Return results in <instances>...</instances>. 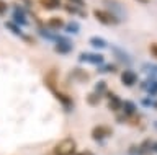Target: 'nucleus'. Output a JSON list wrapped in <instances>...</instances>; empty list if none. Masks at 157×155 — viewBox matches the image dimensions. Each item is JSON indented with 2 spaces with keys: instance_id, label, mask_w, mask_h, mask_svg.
<instances>
[{
  "instance_id": "b1692460",
  "label": "nucleus",
  "mask_w": 157,
  "mask_h": 155,
  "mask_svg": "<svg viewBox=\"0 0 157 155\" xmlns=\"http://www.w3.org/2000/svg\"><path fill=\"white\" fill-rule=\"evenodd\" d=\"M7 10H8V5L3 2V0H0V15H5Z\"/></svg>"
},
{
  "instance_id": "423d86ee",
  "label": "nucleus",
  "mask_w": 157,
  "mask_h": 155,
  "mask_svg": "<svg viewBox=\"0 0 157 155\" xmlns=\"http://www.w3.org/2000/svg\"><path fill=\"white\" fill-rule=\"evenodd\" d=\"M78 61L80 62H90L93 65H101L105 59H103L101 54H95V52H83V54L78 56Z\"/></svg>"
},
{
  "instance_id": "f3484780",
  "label": "nucleus",
  "mask_w": 157,
  "mask_h": 155,
  "mask_svg": "<svg viewBox=\"0 0 157 155\" xmlns=\"http://www.w3.org/2000/svg\"><path fill=\"white\" fill-rule=\"evenodd\" d=\"M64 28H66V31H67V33H78V30H80L78 23H75V21L66 23V25H64Z\"/></svg>"
},
{
  "instance_id": "4be33fe9",
  "label": "nucleus",
  "mask_w": 157,
  "mask_h": 155,
  "mask_svg": "<svg viewBox=\"0 0 157 155\" xmlns=\"http://www.w3.org/2000/svg\"><path fill=\"white\" fill-rule=\"evenodd\" d=\"M149 51H151V54L154 59H157V42H152V44L149 46Z\"/></svg>"
},
{
  "instance_id": "39448f33",
  "label": "nucleus",
  "mask_w": 157,
  "mask_h": 155,
  "mask_svg": "<svg viewBox=\"0 0 157 155\" xmlns=\"http://www.w3.org/2000/svg\"><path fill=\"white\" fill-rule=\"evenodd\" d=\"M74 49L72 42L67 39V38H61L59 36L56 39V52L57 54H71Z\"/></svg>"
},
{
  "instance_id": "6ab92c4d",
  "label": "nucleus",
  "mask_w": 157,
  "mask_h": 155,
  "mask_svg": "<svg viewBox=\"0 0 157 155\" xmlns=\"http://www.w3.org/2000/svg\"><path fill=\"white\" fill-rule=\"evenodd\" d=\"M116 70V64H105V67L98 65V72H115Z\"/></svg>"
},
{
  "instance_id": "bb28decb",
  "label": "nucleus",
  "mask_w": 157,
  "mask_h": 155,
  "mask_svg": "<svg viewBox=\"0 0 157 155\" xmlns=\"http://www.w3.org/2000/svg\"><path fill=\"white\" fill-rule=\"evenodd\" d=\"M152 152L157 153V142H152Z\"/></svg>"
},
{
  "instance_id": "f257e3e1",
  "label": "nucleus",
  "mask_w": 157,
  "mask_h": 155,
  "mask_svg": "<svg viewBox=\"0 0 157 155\" xmlns=\"http://www.w3.org/2000/svg\"><path fill=\"white\" fill-rule=\"evenodd\" d=\"M77 150V144L72 137L62 139L52 150V155H74Z\"/></svg>"
},
{
  "instance_id": "aec40b11",
  "label": "nucleus",
  "mask_w": 157,
  "mask_h": 155,
  "mask_svg": "<svg viewBox=\"0 0 157 155\" xmlns=\"http://www.w3.org/2000/svg\"><path fill=\"white\" fill-rule=\"evenodd\" d=\"M5 26H7L12 33H15V35H20V33H21V31H20V28H18V25H17L15 21H8Z\"/></svg>"
},
{
  "instance_id": "4468645a",
  "label": "nucleus",
  "mask_w": 157,
  "mask_h": 155,
  "mask_svg": "<svg viewBox=\"0 0 157 155\" xmlns=\"http://www.w3.org/2000/svg\"><path fill=\"white\" fill-rule=\"evenodd\" d=\"M39 3L46 10H56V8L61 7V0H39Z\"/></svg>"
},
{
  "instance_id": "a878e982",
  "label": "nucleus",
  "mask_w": 157,
  "mask_h": 155,
  "mask_svg": "<svg viewBox=\"0 0 157 155\" xmlns=\"http://www.w3.org/2000/svg\"><path fill=\"white\" fill-rule=\"evenodd\" d=\"M141 103L144 105V106H152V101H151L149 98H142V101H141Z\"/></svg>"
},
{
  "instance_id": "9d476101",
  "label": "nucleus",
  "mask_w": 157,
  "mask_h": 155,
  "mask_svg": "<svg viewBox=\"0 0 157 155\" xmlns=\"http://www.w3.org/2000/svg\"><path fill=\"white\" fill-rule=\"evenodd\" d=\"M71 75H72V79H75L77 82H80V83H87V82L90 80V74H88L85 69H82V67L74 69Z\"/></svg>"
},
{
  "instance_id": "f8f14e48",
  "label": "nucleus",
  "mask_w": 157,
  "mask_h": 155,
  "mask_svg": "<svg viewBox=\"0 0 157 155\" xmlns=\"http://www.w3.org/2000/svg\"><path fill=\"white\" fill-rule=\"evenodd\" d=\"M64 20L62 18H59V17H52V18H49L48 20V28L49 30H61V28H64Z\"/></svg>"
},
{
  "instance_id": "f03ea898",
  "label": "nucleus",
  "mask_w": 157,
  "mask_h": 155,
  "mask_svg": "<svg viewBox=\"0 0 157 155\" xmlns=\"http://www.w3.org/2000/svg\"><path fill=\"white\" fill-rule=\"evenodd\" d=\"M93 15H95V18L100 23H103V25H108V26H111V25H116V23H120V18H118L113 12L110 10H93Z\"/></svg>"
},
{
  "instance_id": "5701e85b",
  "label": "nucleus",
  "mask_w": 157,
  "mask_h": 155,
  "mask_svg": "<svg viewBox=\"0 0 157 155\" xmlns=\"http://www.w3.org/2000/svg\"><path fill=\"white\" fill-rule=\"evenodd\" d=\"M69 3H72V5H77V7H80V8L85 7V0H69Z\"/></svg>"
},
{
  "instance_id": "412c9836",
  "label": "nucleus",
  "mask_w": 157,
  "mask_h": 155,
  "mask_svg": "<svg viewBox=\"0 0 157 155\" xmlns=\"http://www.w3.org/2000/svg\"><path fill=\"white\" fill-rule=\"evenodd\" d=\"M13 21H18L20 25H25V23H26V18L23 17V13L17 12V13H13Z\"/></svg>"
},
{
  "instance_id": "0eeeda50",
  "label": "nucleus",
  "mask_w": 157,
  "mask_h": 155,
  "mask_svg": "<svg viewBox=\"0 0 157 155\" xmlns=\"http://www.w3.org/2000/svg\"><path fill=\"white\" fill-rule=\"evenodd\" d=\"M120 79H121V83L124 87H132V85L137 83V74L134 70H131V69L123 70L121 75H120Z\"/></svg>"
},
{
  "instance_id": "6e6552de",
  "label": "nucleus",
  "mask_w": 157,
  "mask_h": 155,
  "mask_svg": "<svg viewBox=\"0 0 157 155\" xmlns=\"http://www.w3.org/2000/svg\"><path fill=\"white\" fill-rule=\"evenodd\" d=\"M101 2H103V5H105L106 10L113 12L116 17L118 15H124V7H123L118 0H101Z\"/></svg>"
},
{
  "instance_id": "cd10ccee",
  "label": "nucleus",
  "mask_w": 157,
  "mask_h": 155,
  "mask_svg": "<svg viewBox=\"0 0 157 155\" xmlns=\"http://www.w3.org/2000/svg\"><path fill=\"white\" fill-rule=\"evenodd\" d=\"M77 155H93L92 152H80V153H77Z\"/></svg>"
},
{
  "instance_id": "dca6fc26",
  "label": "nucleus",
  "mask_w": 157,
  "mask_h": 155,
  "mask_svg": "<svg viewBox=\"0 0 157 155\" xmlns=\"http://www.w3.org/2000/svg\"><path fill=\"white\" fill-rule=\"evenodd\" d=\"M106 88H108V85H106L105 80H100V82H97V83H95V93L101 95V96L106 93Z\"/></svg>"
},
{
  "instance_id": "1a4fd4ad",
  "label": "nucleus",
  "mask_w": 157,
  "mask_h": 155,
  "mask_svg": "<svg viewBox=\"0 0 157 155\" xmlns=\"http://www.w3.org/2000/svg\"><path fill=\"white\" fill-rule=\"evenodd\" d=\"M105 95L108 96V108H110L111 111H118V109H121V106H123V100L120 98V96L113 95L111 91H106Z\"/></svg>"
},
{
  "instance_id": "9b49d317",
  "label": "nucleus",
  "mask_w": 157,
  "mask_h": 155,
  "mask_svg": "<svg viewBox=\"0 0 157 155\" xmlns=\"http://www.w3.org/2000/svg\"><path fill=\"white\" fill-rule=\"evenodd\" d=\"M121 109L124 111V116L126 118H129V116H134L136 114V111H137V106L134 101H131V100H126V101H123V106H121Z\"/></svg>"
},
{
  "instance_id": "ddd939ff",
  "label": "nucleus",
  "mask_w": 157,
  "mask_h": 155,
  "mask_svg": "<svg viewBox=\"0 0 157 155\" xmlns=\"http://www.w3.org/2000/svg\"><path fill=\"white\" fill-rule=\"evenodd\" d=\"M88 44L92 47H95V49H105L106 47V41L103 39L100 36H92L90 39H88Z\"/></svg>"
},
{
  "instance_id": "c756f323",
  "label": "nucleus",
  "mask_w": 157,
  "mask_h": 155,
  "mask_svg": "<svg viewBox=\"0 0 157 155\" xmlns=\"http://www.w3.org/2000/svg\"><path fill=\"white\" fill-rule=\"evenodd\" d=\"M154 127H155V129H157V121H155V123H154Z\"/></svg>"
},
{
  "instance_id": "c85d7f7f",
  "label": "nucleus",
  "mask_w": 157,
  "mask_h": 155,
  "mask_svg": "<svg viewBox=\"0 0 157 155\" xmlns=\"http://www.w3.org/2000/svg\"><path fill=\"white\" fill-rule=\"evenodd\" d=\"M137 2H142V3H147L149 0H137Z\"/></svg>"
},
{
  "instance_id": "7ed1b4c3",
  "label": "nucleus",
  "mask_w": 157,
  "mask_h": 155,
  "mask_svg": "<svg viewBox=\"0 0 157 155\" xmlns=\"http://www.w3.org/2000/svg\"><path fill=\"white\" fill-rule=\"evenodd\" d=\"M49 90H51V93L57 98V101L64 106V109H67V111H71L72 109V106H74V101L72 98L69 96L67 93H64V91H61L57 88V85H52V87H49Z\"/></svg>"
},
{
  "instance_id": "393cba45",
  "label": "nucleus",
  "mask_w": 157,
  "mask_h": 155,
  "mask_svg": "<svg viewBox=\"0 0 157 155\" xmlns=\"http://www.w3.org/2000/svg\"><path fill=\"white\" fill-rule=\"evenodd\" d=\"M144 69L147 70V72H154V74H157V67H154L152 64H146V67Z\"/></svg>"
},
{
  "instance_id": "20e7f679",
  "label": "nucleus",
  "mask_w": 157,
  "mask_h": 155,
  "mask_svg": "<svg viewBox=\"0 0 157 155\" xmlns=\"http://www.w3.org/2000/svg\"><path fill=\"white\" fill-rule=\"evenodd\" d=\"M111 134H113L111 127H108V126H103V124L95 126V127L92 129V139L95 140V142H98V144H101L103 140H105L106 137H110Z\"/></svg>"
},
{
  "instance_id": "2eb2a0df",
  "label": "nucleus",
  "mask_w": 157,
  "mask_h": 155,
  "mask_svg": "<svg viewBox=\"0 0 157 155\" xmlns=\"http://www.w3.org/2000/svg\"><path fill=\"white\" fill-rule=\"evenodd\" d=\"M87 103L90 105V106H98L100 105V101H101V95H98V93H95V91H92V93H88L87 95Z\"/></svg>"
},
{
  "instance_id": "a211bd4d",
  "label": "nucleus",
  "mask_w": 157,
  "mask_h": 155,
  "mask_svg": "<svg viewBox=\"0 0 157 155\" xmlns=\"http://www.w3.org/2000/svg\"><path fill=\"white\" fill-rule=\"evenodd\" d=\"M113 51H115V56L118 57V61H123V62H129V57L124 54V51L118 49V47H113Z\"/></svg>"
}]
</instances>
